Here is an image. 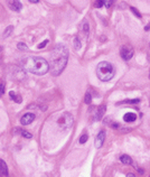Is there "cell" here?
Returning a JSON list of instances; mask_svg holds the SVG:
<instances>
[{"mask_svg": "<svg viewBox=\"0 0 150 177\" xmlns=\"http://www.w3.org/2000/svg\"><path fill=\"white\" fill-rule=\"evenodd\" d=\"M69 60V50L64 45H57L50 55V71L54 76H58L65 68Z\"/></svg>", "mask_w": 150, "mask_h": 177, "instance_id": "cell-1", "label": "cell"}, {"mask_svg": "<svg viewBox=\"0 0 150 177\" xmlns=\"http://www.w3.org/2000/svg\"><path fill=\"white\" fill-rule=\"evenodd\" d=\"M84 102L86 104H91V102H92V95H91L90 92H86L85 98H84Z\"/></svg>", "mask_w": 150, "mask_h": 177, "instance_id": "cell-16", "label": "cell"}, {"mask_svg": "<svg viewBox=\"0 0 150 177\" xmlns=\"http://www.w3.org/2000/svg\"><path fill=\"white\" fill-rule=\"evenodd\" d=\"M24 66L30 73L36 75H44L50 71V63L41 57L30 56L24 61Z\"/></svg>", "mask_w": 150, "mask_h": 177, "instance_id": "cell-2", "label": "cell"}, {"mask_svg": "<svg viewBox=\"0 0 150 177\" xmlns=\"http://www.w3.org/2000/svg\"><path fill=\"white\" fill-rule=\"evenodd\" d=\"M88 135H82L80 137V144H85L86 141H88Z\"/></svg>", "mask_w": 150, "mask_h": 177, "instance_id": "cell-19", "label": "cell"}, {"mask_svg": "<svg viewBox=\"0 0 150 177\" xmlns=\"http://www.w3.org/2000/svg\"><path fill=\"white\" fill-rule=\"evenodd\" d=\"M112 5H113V1H105V6H107L108 8H109L110 6H112Z\"/></svg>", "mask_w": 150, "mask_h": 177, "instance_id": "cell-25", "label": "cell"}, {"mask_svg": "<svg viewBox=\"0 0 150 177\" xmlns=\"http://www.w3.org/2000/svg\"><path fill=\"white\" fill-rule=\"evenodd\" d=\"M104 139H105V132L104 131H100L98 134V136H96V138H95V147L96 148L102 147L103 142H104Z\"/></svg>", "mask_w": 150, "mask_h": 177, "instance_id": "cell-7", "label": "cell"}, {"mask_svg": "<svg viewBox=\"0 0 150 177\" xmlns=\"http://www.w3.org/2000/svg\"><path fill=\"white\" fill-rule=\"evenodd\" d=\"M19 131H20V134L24 136L25 138H31V137H33L31 134H29V132H28V131H26V130H19Z\"/></svg>", "mask_w": 150, "mask_h": 177, "instance_id": "cell-18", "label": "cell"}, {"mask_svg": "<svg viewBox=\"0 0 150 177\" xmlns=\"http://www.w3.org/2000/svg\"><path fill=\"white\" fill-rule=\"evenodd\" d=\"M0 92H1V94L5 93V83L3 82L1 83V90H0Z\"/></svg>", "mask_w": 150, "mask_h": 177, "instance_id": "cell-24", "label": "cell"}, {"mask_svg": "<svg viewBox=\"0 0 150 177\" xmlns=\"http://www.w3.org/2000/svg\"><path fill=\"white\" fill-rule=\"evenodd\" d=\"M127 177H134V175H133V174H128V175H127Z\"/></svg>", "mask_w": 150, "mask_h": 177, "instance_id": "cell-27", "label": "cell"}, {"mask_svg": "<svg viewBox=\"0 0 150 177\" xmlns=\"http://www.w3.org/2000/svg\"><path fill=\"white\" fill-rule=\"evenodd\" d=\"M17 47H18V50L21 51V52H27V51H28V47L26 46L25 43H18V44H17Z\"/></svg>", "mask_w": 150, "mask_h": 177, "instance_id": "cell-14", "label": "cell"}, {"mask_svg": "<svg viewBox=\"0 0 150 177\" xmlns=\"http://www.w3.org/2000/svg\"><path fill=\"white\" fill-rule=\"evenodd\" d=\"M12 29H14V28H12V26H8V27L6 28L5 33H3V37H5V38H6V37H8V36L10 35V33L12 31Z\"/></svg>", "mask_w": 150, "mask_h": 177, "instance_id": "cell-17", "label": "cell"}, {"mask_svg": "<svg viewBox=\"0 0 150 177\" xmlns=\"http://www.w3.org/2000/svg\"><path fill=\"white\" fill-rule=\"evenodd\" d=\"M47 43H48V41H44V42H41V44L38 45V48H43V47H45V46L47 45Z\"/></svg>", "mask_w": 150, "mask_h": 177, "instance_id": "cell-23", "label": "cell"}, {"mask_svg": "<svg viewBox=\"0 0 150 177\" xmlns=\"http://www.w3.org/2000/svg\"><path fill=\"white\" fill-rule=\"evenodd\" d=\"M105 110H107V106H105L104 104L100 105V108H98V111H96V113H95V118H94V120H95V121L101 120V119L103 118L104 113H105Z\"/></svg>", "mask_w": 150, "mask_h": 177, "instance_id": "cell-8", "label": "cell"}, {"mask_svg": "<svg viewBox=\"0 0 150 177\" xmlns=\"http://www.w3.org/2000/svg\"><path fill=\"white\" fill-rule=\"evenodd\" d=\"M0 167H1V176L8 177V168H7L5 160H0Z\"/></svg>", "mask_w": 150, "mask_h": 177, "instance_id": "cell-11", "label": "cell"}, {"mask_svg": "<svg viewBox=\"0 0 150 177\" xmlns=\"http://www.w3.org/2000/svg\"><path fill=\"white\" fill-rule=\"evenodd\" d=\"M120 160L122 164H124V165H131L132 164V159H131V157L129 155H122L120 157Z\"/></svg>", "mask_w": 150, "mask_h": 177, "instance_id": "cell-13", "label": "cell"}, {"mask_svg": "<svg viewBox=\"0 0 150 177\" xmlns=\"http://www.w3.org/2000/svg\"><path fill=\"white\" fill-rule=\"evenodd\" d=\"M58 125L62 129H70L73 125V117L70 113H64V115L58 119Z\"/></svg>", "mask_w": 150, "mask_h": 177, "instance_id": "cell-4", "label": "cell"}, {"mask_svg": "<svg viewBox=\"0 0 150 177\" xmlns=\"http://www.w3.org/2000/svg\"><path fill=\"white\" fill-rule=\"evenodd\" d=\"M103 5H105V1H96V2H95V7H96V8H100V7H102Z\"/></svg>", "mask_w": 150, "mask_h": 177, "instance_id": "cell-22", "label": "cell"}, {"mask_svg": "<svg viewBox=\"0 0 150 177\" xmlns=\"http://www.w3.org/2000/svg\"><path fill=\"white\" fill-rule=\"evenodd\" d=\"M120 55L124 61H129L131 57L133 56V48L131 47L130 45H124V46L121 47Z\"/></svg>", "mask_w": 150, "mask_h": 177, "instance_id": "cell-5", "label": "cell"}, {"mask_svg": "<svg viewBox=\"0 0 150 177\" xmlns=\"http://www.w3.org/2000/svg\"><path fill=\"white\" fill-rule=\"evenodd\" d=\"M30 2H33V3H38V1H36V0H31Z\"/></svg>", "mask_w": 150, "mask_h": 177, "instance_id": "cell-28", "label": "cell"}, {"mask_svg": "<svg viewBox=\"0 0 150 177\" xmlns=\"http://www.w3.org/2000/svg\"><path fill=\"white\" fill-rule=\"evenodd\" d=\"M145 31H150V24H148V25H147V26H146V27H145Z\"/></svg>", "mask_w": 150, "mask_h": 177, "instance_id": "cell-26", "label": "cell"}, {"mask_svg": "<svg viewBox=\"0 0 150 177\" xmlns=\"http://www.w3.org/2000/svg\"><path fill=\"white\" fill-rule=\"evenodd\" d=\"M34 120H35V115H33V113H25V115L21 117L20 122H21L22 125H29V123H31Z\"/></svg>", "mask_w": 150, "mask_h": 177, "instance_id": "cell-6", "label": "cell"}, {"mask_svg": "<svg viewBox=\"0 0 150 177\" xmlns=\"http://www.w3.org/2000/svg\"><path fill=\"white\" fill-rule=\"evenodd\" d=\"M115 74L113 65L109 62H101L96 66V75L102 82H108L113 79Z\"/></svg>", "mask_w": 150, "mask_h": 177, "instance_id": "cell-3", "label": "cell"}, {"mask_svg": "<svg viewBox=\"0 0 150 177\" xmlns=\"http://www.w3.org/2000/svg\"><path fill=\"white\" fill-rule=\"evenodd\" d=\"M136 119H137V115H136V113H132V112L126 113L123 117V120L126 122H133V121H136Z\"/></svg>", "mask_w": 150, "mask_h": 177, "instance_id": "cell-10", "label": "cell"}, {"mask_svg": "<svg viewBox=\"0 0 150 177\" xmlns=\"http://www.w3.org/2000/svg\"><path fill=\"white\" fill-rule=\"evenodd\" d=\"M140 102V100L139 99H136V100H126V101H123L122 103H132V104H136V103H139Z\"/></svg>", "mask_w": 150, "mask_h": 177, "instance_id": "cell-20", "label": "cell"}, {"mask_svg": "<svg viewBox=\"0 0 150 177\" xmlns=\"http://www.w3.org/2000/svg\"><path fill=\"white\" fill-rule=\"evenodd\" d=\"M9 7H10V9H11V10L20 11V10H21V7H22V5H21V2H19V1L12 0V1H9Z\"/></svg>", "mask_w": 150, "mask_h": 177, "instance_id": "cell-9", "label": "cell"}, {"mask_svg": "<svg viewBox=\"0 0 150 177\" xmlns=\"http://www.w3.org/2000/svg\"><path fill=\"white\" fill-rule=\"evenodd\" d=\"M9 96L11 100H14L16 103H21V101H22V99H21V96L18 95V94H16L14 91H10L9 93Z\"/></svg>", "mask_w": 150, "mask_h": 177, "instance_id": "cell-12", "label": "cell"}, {"mask_svg": "<svg viewBox=\"0 0 150 177\" xmlns=\"http://www.w3.org/2000/svg\"><path fill=\"white\" fill-rule=\"evenodd\" d=\"M130 9H131V11H132V12H133V14H134L137 17H138V18H141V14L138 10H137L134 7H130Z\"/></svg>", "mask_w": 150, "mask_h": 177, "instance_id": "cell-21", "label": "cell"}, {"mask_svg": "<svg viewBox=\"0 0 150 177\" xmlns=\"http://www.w3.org/2000/svg\"><path fill=\"white\" fill-rule=\"evenodd\" d=\"M74 46H75V50H80L81 46H82V43H81L80 38L77 36L74 38Z\"/></svg>", "mask_w": 150, "mask_h": 177, "instance_id": "cell-15", "label": "cell"}]
</instances>
